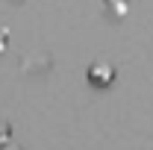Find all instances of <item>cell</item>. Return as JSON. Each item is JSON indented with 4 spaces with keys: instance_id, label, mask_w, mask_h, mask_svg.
<instances>
[{
    "instance_id": "1",
    "label": "cell",
    "mask_w": 153,
    "mask_h": 150,
    "mask_svg": "<svg viewBox=\"0 0 153 150\" xmlns=\"http://www.w3.org/2000/svg\"><path fill=\"white\" fill-rule=\"evenodd\" d=\"M88 74L94 76L97 82H106V79H112L115 68H112V65H109V62H94V65L88 68Z\"/></svg>"
},
{
    "instance_id": "2",
    "label": "cell",
    "mask_w": 153,
    "mask_h": 150,
    "mask_svg": "<svg viewBox=\"0 0 153 150\" xmlns=\"http://www.w3.org/2000/svg\"><path fill=\"white\" fill-rule=\"evenodd\" d=\"M6 150H18V147H6Z\"/></svg>"
}]
</instances>
